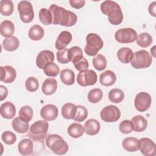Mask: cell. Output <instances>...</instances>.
Here are the masks:
<instances>
[{
	"label": "cell",
	"instance_id": "6da1fadb",
	"mask_svg": "<svg viewBox=\"0 0 156 156\" xmlns=\"http://www.w3.org/2000/svg\"><path fill=\"white\" fill-rule=\"evenodd\" d=\"M53 24H59L66 27H71L76 24L77 21V16L73 12L67 10L62 7L56 4H52L49 7Z\"/></svg>",
	"mask_w": 156,
	"mask_h": 156
},
{
	"label": "cell",
	"instance_id": "7a4b0ae2",
	"mask_svg": "<svg viewBox=\"0 0 156 156\" xmlns=\"http://www.w3.org/2000/svg\"><path fill=\"white\" fill-rule=\"evenodd\" d=\"M46 144L49 149L57 155L65 154L69 149L67 143L61 136L57 134L49 135L46 139Z\"/></svg>",
	"mask_w": 156,
	"mask_h": 156
},
{
	"label": "cell",
	"instance_id": "3957f363",
	"mask_svg": "<svg viewBox=\"0 0 156 156\" xmlns=\"http://www.w3.org/2000/svg\"><path fill=\"white\" fill-rule=\"evenodd\" d=\"M49 128L46 120H38L33 123L29 129L27 136L35 141H43L46 137Z\"/></svg>",
	"mask_w": 156,
	"mask_h": 156
},
{
	"label": "cell",
	"instance_id": "277c9868",
	"mask_svg": "<svg viewBox=\"0 0 156 156\" xmlns=\"http://www.w3.org/2000/svg\"><path fill=\"white\" fill-rule=\"evenodd\" d=\"M87 44L85 46V54L90 56L96 55L102 48L104 42L101 37L94 33H90L86 37Z\"/></svg>",
	"mask_w": 156,
	"mask_h": 156
},
{
	"label": "cell",
	"instance_id": "5b68a950",
	"mask_svg": "<svg viewBox=\"0 0 156 156\" xmlns=\"http://www.w3.org/2000/svg\"><path fill=\"white\" fill-rule=\"evenodd\" d=\"M152 62V57L149 52L145 50H140L133 53L130 64L133 68L141 69L148 68Z\"/></svg>",
	"mask_w": 156,
	"mask_h": 156
},
{
	"label": "cell",
	"instance_id": "8992f818",
	"mask_svg": "<svg viewBox=\"0 0 156 156\" xmlns=\"http://www.w3.org/2000/svg\"><path fill=\"white\" fill-rule=\"evenodd\" d=\"M18 11L21 20L24 23H29L34 20V12L32 4L27 1H21L18 4Z\"/></svg>",
	"mask_w": 156,
	"mask_h": 156
},
{
	"label": "cell",
	"instance_id": "52a82bcc",
	"mask_svg": "<svg viewBox=\"0 0 156 156\" xmlns=\"http://www.w3.org/2000/svg\"><path fill=\"white\" fill-rule=\"evenodd\" d=\"M137 37V32L130 27L122 28L118 30L115 34V40L120 43H131L134 42Z\"/></svg>",
	"mask_w": 156,
	"mask_h": 156
},
{
	"label": "cell",
	"instance_id": "ba28073f",
	"mask_svg": "<svg viewBox=\"0 0 156 156\" xmlns=\"http://www.w3.org/2000/svg\"><path fill=\"white\" fill-rule=\"evenodd\" d=\"M98 79L96 73L92 69H86L80 71L77 76V82L82 87L94 85Z\"/></svg>",
	"mask_w": 156,
	"mask_h": 156
},
{
	"label": "cell",
	"instance_id": "9c48e42d",
	"mask_svg": "<svg viewBox=\"0 0 156 156\" xmlns=\"http://www.w3.org/2000/svg\"><path fill=\"white\" fill-rule=\"evenodd\" d=\"M100 116L102 120L107 122H114L119 120L121 116L119 109L112 105L105 107L100 112Z\"/></svg>",
	"mask_w": 156,
	"mask_h": 156
},
{
	"label": "cell",
	"instance_id": "30bf717a",
	"mask_svg": "<svg viewBox=\"0 0 156 156\" xmlns=\"http://www.w3.org/2000/svg\"><path fill=\"white\" fill-rule=\"evenodd\" d=\"M152 99L149 94L146 92L138 93L135 96L134 105L135 108L140 112L147 110L151 107Z\"/></svg>",
	"mask_w": 156,
	"mask_h": 156
},
{
	"label": "cell",
	"instance_id": "8fae6325",
	"mask_svg": "<svg viewBox=\"0 0 156 156\" xmlns=\"http://www.w3.org/2000/svg\"><path fill=\"white\" fill-rule=\"evenodd\" d=\"M54 60V54L49 50H43L39 52L36 58V65L40 69H44Z\"/></svg>",
	"mask_w": 156,
	"mask_h": 156
},
{
	"label": "cell",
	"instance_id": "7c38bea8",
	"mask_svg": "<svg viewBox=\"0 0 156 156\" xmlns=\"http://www.w3.org/2000/svg\"><path fill=\"white\" fill-rule=\"evenodd\" d=\"M141 153L145 156H154L156 155V145L154 142L148 138L140 140Z\"/></svg>",
	"mask_w": 156,
	"mask_h": 156
},
{
	"label": "cell",
	"instance_id": "4fadbf2b",
	"mask_svg": "<svg viewBox=\"0 0 156 156\" xmlns=\"http://www.w3.org/2000/svg\"><path fill=\"white\" fill-rule=\"evenodd\" d=\"M42 118L47 121H53L58 116V108L54 104H47L40 110Z\"/></svg>",
	"mask_w": 156,
	"mask_h": 156
},
{
	"label": "cell",
	"instance_id": "5bb4252c",
	"mask_svg": "<svg viewBox=\"0 0 156 156\" xmlns=\"http://www.w3.org/2000/svg\"><path fill=\"white\" fill-rule=\"evenodd\" d=\"M1 81L7 83L13 82L16 77V71L14 68L11 66L6 65L1 66Z\"/></svg>",
	"mask_w": 156,
	"mask_h": 156
},
{
	"label": "cell",
	"instance_id": "9a60e30c",
	"mask_svg": "<svg viewBox=\"0 0 156 156\" xmlns=\"http://www.w3.org/2000/svg\"><path fill=\"white\" fill-rule=\"evenodd\" d=\"M72 40L71 34L66 30L62 31L60 33L55 41V46L57 50L64 49L67 46Z\"/></svg>",
	"mask_w": 156,
	"mask_h": 156
},
{
	"label": "cell",
	"instance_id": "2e32d148",
	"mask_svg": "<svg viewBox=\"0 0 156 156\" xmlns=\"http://www.w3.org/2000/svg\"><path fill=\"white\" fill-rule=\"evenodd\" d=\"M0 113L4 118L12 119L16 115V108L12 102H5L1 105Z\"/></svg>",
	"mask_w": 156,
	"mask_h": 156
},
{
	"label": "cell",
	"instance_id": "e0dca14e",
	"mask_svg": "<svg viewBox=\"0 0 156 156\" xmlns=\"http://www.w3.org/2000/svg\"><path fill=\"white\" fill-rule=\"evenodd\" d=\"M122 146L127 152H135L140 149V141L135 137H127L123 140Z\"/></svg>",
	"mask_w": 156,
	"mask_h": 156
},
{
	"label": "cell",
	"instance_id": "ac0fdd59",
	"mask_svg": "<svg viewBox=\"0 0 156 156\" xmlns=\"http://www.w3.org/2000/svg\"><path fill=\"white\" fill-rule=\"evenodd\" d=\"M116 80V76L115 73L111 70H106L102 73L99 76V82L105 87L113 85Z\"/></svg>",
	"mask_w": 156,
	"mask_h": 156
},
{
	"label": "cell",
	"instance_id": "d6986e66",
	"mask_svg": "<svg viewBox=\"0 0 156 156\" xmlns=\"http://www.w3.org/2000/svg\"><path fill=\"white\" fill-rule=\"evenodd\" d=\"M83 127L85 133L91 136L98 134L101 129L100 123L95 119H88L85 122Z\"/></svg>",
	"mask_w": 156,
	"mask_h": 156
},
{
	"label": "cell",
	"instance_id": "ffe728a7",
	"mask_svg": "<svg viewBox=\"0 0 156 156\" xmlns=\"http://www.w3.org/2000/svg\"><path fill=\"white\" fill-rule=\"evenodd\" d=\"M107 16L110 23L115 26L120 24L123 20V14L120 6L111 10Z\"/></svg>",
	"mask_w": 156,
	"mask_h": 156
},
{
	"label": "cell",
	"instance_id": "44dd1931",
	"mask_svg": "<svg viewBox=\"0 0 156 156\" xmlns=\"http://www.w3.org/2000/svg\"><path fill=\"white\" fill-rule=\"evenodd\" d=\"M19 152L23 155H30L34 149V144L31 140L25 138L21 140L18 145Z\"/></svg>",
	"mask_w": 156,
	"mask_h": 156
},
{
	"label": "cell",
	"instance_id": "7402d4cb",
	"mask_svg": "<svg viewBox=\"0 0 156 156\" xmlns=\"http://www.w3.org/2000/svg\"><path fill=\"white\" fill-rule=\"evenodd\" d=\"M57 88V82L54 78H48L43 83L42 92L45 95L54 94Z\"/></svg>",
	"mask_w": 156,
	"mask_h": 156
},
{
	"label": "cell",
	"instance_id": "603a6c76",
	"mask_svg": "<svg viewBox=\"0 0 156 156\" xmlns=\"http://www.w3.org/2000/svg\"><path fill=\"white\" fill-rule=\"evenodd\" d=\"M13 130L19 133H25L28 132L29 126L28 122L23 121L20 117L15 118L12 122Z\"/></svg>",
	"mask_w": 156,
	"mask_h": 156
},
{
	"label": "cell",
	"instance_id": "cb8c5ba5",
	"mask_svg": "<svg viewBox=\"0 0 156 156\" xmlns=\"http://www.w3.org/2000/svg\"><path fill=\"white\" fill-rule=\"evenodd\" d=\"M131 121L133 126V130L136 132H143L147 127V119L141 115L134 116Z\"/></svg>",
	"mask_w": 156,
	"mask_h": 156
},
{
	"label": "cell",
	"instance_id": "d4e9b609",
	"mask_svg": "<svg viewBox=\"0 0 156 156\" xmlns=\"http://www.w3.org/2000/svg\"><path fill=\"white\" fill-rule=\"evenodd\" d=\"M133 52L131 49L124 47L118 50L117 52V57L119 60L122 63L127 64L132 59Z\"/></svg>",
	"mask_w": 156,
	"mask_h": 156
},
{
	"label": "cell",
	"instance_id": "484cf974",
	"mask_svg": "<svg viewBox=\"0 0 156 156\" xmlns=\"http://www.w3.org/2000/svg\"><path fill=\"white\" fill-rule=\"evenodd\" d=\"M69 135L74 138H77L82 136L84 132V127L79 123L74 122L69 126L67 129Z\"/></svg>",
	"mask_w": 156,
	"mask_h": 156
},
{
	"label": "cell",
	"instance_id": "4316f807",
	"mask_svg": "<svg viewBox=\"0 0 156 156\" xmlns=\"http://www.w3.org/2000/svg\"><path fill=\"white\" fill-rule=\"evenodd\" d=\"M15 31V26L13 23L9 20L3 21L0 26V32L2 36L5 37H10L12 36Z\"/></svg>",
	"mask_w": 156,
	"mask_h": 156
},
{
	"label": "cell",
	"instance_id": "83f0119b",
	"mask_svg": "<svg viewBox=\"0 0 156 156\" xmlns=\"http://www.w3.org/2000/svg\"><path fill=\"white\" fill-rule=\"evenodd\" d=\"M77 107L72 103H66L62 107V115L67 119H74L76 113Z\"/></svg>",
	"mask_w": 156,
	"mask_h": 156
},
{
	"label": "cell",
	"instance_id": "f1b7e54d",
	"mask_svg": "<svg viewBox=\"0 0 156 156\" xmlns=\"http://www.w3.org/2000/svg\"><path fill=\"white\" fill-rule=\"evenodd\" d=\"M60 78L62 82L66 85H71L75 82V74L70 69H64L60 74Z\"/></svg>",
	"mask_w": 156,
	"mask_h": 156
},
{
	"label": "cell",
	"instance_id": "f546056e",
	"mask_svg": "<svg viewBox=\"0 0 156 156\" xmlns=\"http://www.w3.org/2000/svg\"><path fill=\"white\" fill-rule=\"evenodd\" d=\"M44 29L41 26L38 24L32 26L28 32L29 38L34 41H38L41 40L44 37Z\"/></svg>",
	"mask_w": 156,
	"mask_h": 156
},
{
	"label": "cell",
	"instance_id": "4dcf8cb0",
	"mask_svg": "<svg viewBox=\"0 0 156 156\" xmlns=\"http://www.w3.org/2000/svg\"><path fill=\"white\" fill-rule=\"evenodd\" d=\"M2 47L7 51H13L18 49L20 45L19 40L14 36L5 38L2 41Z\"/></svg>",
	"mask_w": 156,
	"mask_h": 156
},
{
	"label": "cell",
	"instance_id": "1f68e13d",
	"mask_svg": "<svg viewBox=\"0 0 156 156\" xmlns=\"http://www.w3.org/2000/svg\"><path fill=\"white\" fill-rule=\"evenodd\" d=\"M136 43L141 48L149 47L153 41L152 36L147 32H143L139 34L136 39Z\"/></svg>",
	"mask_w": 156,
	"mask_h": 156
},
{
	"label": "cell",
	"instance_id": "d6a6232c",
	"mask_svg": "<svg viewBox=\"0 0 156 156\" xmlns=\"http://www.w3.org/2000/svg\"><path fill=\"white\" fill-rule=\"evenodd\" d=\"M68 55L69 61L73 63L83 57L82 49L78 46H73L68 49Z\"/></svg>",
	"mask_w": 156,
	"mask_h": 156
},
{
	"label": "cell",
	"instance_id": "836d02e7",
	"mask_svg": "<svg viewBox=\"0 0 156 156\" xmlns=\"http://www.w3.org/2000/svg\"><path fill=\"white\" fill-rule=\"evenodd\" d=\"M14 9L13 3L10 0H2L0 1V12L2 15L10 16Z\"/></svg>",
	"mask_w": 156,
	"mask_h": 156
},
{
	"label": "cell",
	"instance_id": "e575fe53",
	"mask_svg": "<svg viewBox=\"0 0 156 156\" xmlns=\"http://www.w3.org/2000/svg\"><path fill=\"white\" fill-rule=\"evenodd\" d=\"M108 97L112 102L118 104L123 101L124 98V93L121 89L114 88L109 91Z\"/></svg>",
	"mask_w": 156,
	"mask_h": 156
},
{
	"label": "cell",
	"instance_id": "d590c367",
	"mask_svg": "<svg viewBox=\"0 0 156 156\" xmlns=\"http://www.w3.org/2000/svg\"><path fill=\"white\" fill-rule=\"evenodd\" d=\"M38 17L40 22L44 25H50L52 22V14L49 9L41 8L39 12Z\"/></svg>",
	"mask_w": 156,
	"mask_h": 156
},
{
	"label": "cell",
	"instance_id": "8d00e7d4",
	"mask_svg": "<svg viewBox=\"0 0 156 156\" xmlns=\"http://www.w3.org/2000/svg\"><path fill=\"white\" fill-rule=\"evenodd\" d=\"M18 115L19 117L21 119L29 122L32 119L34 112L31 107L29 105H24L20 108Z\"/></svg>",
	"mask_w": 156,
	"mask_h": 156
},
{
	"label": "cell",
	"instance_id": "74e56055",
	"mask_svg": "<svg viewBox=\"0 0 156 156\" xmlns=\"http://www.w3.org/2000/svg\"><path fill=\"white\" fill-rule=\"evenodd\" d=\"M93 65L94 68L98 71L104 70L107 66L105 57L102 54H98L93 59Z\"/></svg>",
	"mask_w": 156,
	"mask_h": 156
},
{
	"label": "cell",
	"instance_id": "f35d334b",
	"mask_svg": "<svg viewBox=\"0 0 156 156\" xmlns=\"http://www.w3.org/2000/svg\"><path fill=\"white\" fill-rule=\"evenodd\" d=\"M103 93L99 88H94L91 90L88 93V100L93 104L99 102L102 98Z\"/></svg>",
	"mask_w": 156,
	"mask_h": 156
},
{
	"label": "cell",
	"instance_id": "ab89813d",
	"mask_svg": "<svg viewBox=\"0 0 156 156\" xmlns=\"http://www.w3.org/2000/svg\"><path fill=\"white\" fill-rule=\"evenodd\" d=\"M76 113L73 119L77 122H82L88 116L87 109L84 106L80 105H76Z\"/></svg>",
	"mask_w": 156,
	"mask_h": 156
},
{
	"label": "cell",
	"instance_id": "60d3db41",
	"mask_svg": "<svg viewBox=\"0 0 156 156\" xmlns=\"http://www.w3.org/2000/svg\"><path fill=\"white\" fill-rule=\"evenodd\" d=\"M44 73L49 77H55L60 73V68L55 63H51L48 64L44 69Z\"/></svg>",
	"mask_w": 156,
	"mask_h": 156
},
{
	"label": "cell",
	"instance_id": "b9f144b4",
	"mask_svg": "<svg viewBox=\"0 0 156 156\" xmlns=\"http://www.w3.org/2000/svg\"><path fill=\"white\" fill-rule=\"evenodd\" d=\"M119 5L116 3L115 1H105L104 2H103L101 4V10L102 12V13H104L105 15H107L108 13L112 10L113 9L119 7Z\"/></svg>",
	"mask_w": 156,
	"mask_h": 156
},
{
	"label": "cell",
	"instance_id": "7bdbcfd3",
	"mask_svg": "<svg viewBox=\"0 0 156 156\" xmlns=\"http://www.w3.org/2000/svg\"><path fill=\"white\" fill-rule=\"evenodd\" d=\"M25 87L27 91L30 92H35L39 87V83L35 77H29L26 80Z\"/></svg>",
	"mask_w": 156,
	"mask_h": 156
},
{
	"label": "cell",
	"instance_id": "ee69618b",
	"mask_svg": "<svg viewBox=\"0 0 156 156\" xmlns=\"http://www.w3.org/2000/svg\"><path fill=\"white\" fill-rule=\"evenodd\" d=\"M119 129L122 133L128 134L133 130V126L132 122L130 120H123L119 125Z\"/></svg>",
	"mask_w": 156,
	"mask_h": 156
},
{
	"label": "cell",
	"instance_id": "f6af8a7d",
	"mask_svg": "<svg viewBox=\"0 0 156 156\" xmlns=\"http://www.w3.org/2000/svg\"><path fill=\"white\" fill-rule=\"evenodd\" d=\"M1 138L2 141L8 145H12L16 142V136L11 131H5L2 133Z\"/></svg>",
	"mask_w": 156,
	"mask_h": 156
},
{
	"label": "cell",
	"instance_id": "bcb514c9",
	"mask_svg": "<svg viewBox=\"0 0 156 156\" xmlns=\"http://www.w3.org/2000/svg\"><path fill=\"white\" fill-rule=\"evenodd\" d=\"M56 54L57 61L60 63L66 64L70 62L68 55V49L64 48L60 50H58Z\"/></svg>",
	"mask_w": 156,
	"mask_h": 156
},
{
	"label": "cell",
	"instance_id": "7dc6e473",
	"mask_svg": "<svg viewBox=\"0 0 156 156\" xmlns=\"http://www.w3.org/2000/svg\"><path fill=\"white\" fill-rule=\"evenodd\" d=\"M73 64L75 68L79 71H82L83 70L88 69L89 66L88 62L84 57L78 60L77 61L74 62Z\"/></svg>",
	"mask_w": 156,
	"mask_h": 156
},
{
	"label": "cell",
	"instance_id": "c3c4849f",
	"mask_svg": "<svg viewBox=\"0 0 156 156\" xmlns=\"http://www.w3.org/2000/svg\"><path fill=\"white\" fill-rule=\"evenodd\" d=\"M71 6L76 9H79L82 8L85 4V1L84 0H69V1Z\"/></svg>",
	"mask_w": 156,
	"mask_h": 156
},
{
	"label": "cell",
	"instance_id": "681fc988",
	"mask_svg": "<svg viewBox=\"0 0 156 156\" xmlns=\"http://www.w3.org/2000/svg\"><path fill=\"white\" fill-rule=\"evenodd\" d=\"M0 94H1L0 101H2L4 99L6 98V97L8 94V91L5 87H4L3 85H0Z\"/></svg>",
	"mask_w": 156,
	"mask_h": 156
},
{
	"label": "cell",
	"instance_id": "f907efd6",
	"mask_svg": "<svg viewBox=\"0 0 156 156\" xmlns=\"http://www.w3.org/2000/svg\"><path fill=\"white\" fill-rule=\"evenodd\" d=\"M155 7H156V2L154 1L152 3H151L149 5V13L153 16H156V11H155Z\"/></svg>",
	"mask_w": 156,
	"mask_h": 156
}]
</instances>
